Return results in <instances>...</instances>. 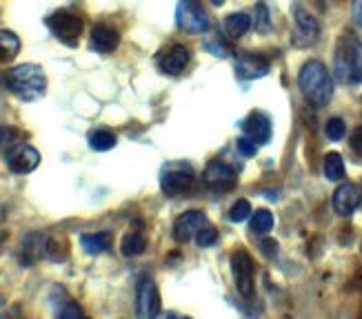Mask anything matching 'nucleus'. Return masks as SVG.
<instances>
[{"instance_id": "nucleus-1", "label": "nucleus", "mask_w": 362, "mask_h": 319, "mask_svg": "<svg viewBox=\"0 0 362 319\" xmlns=\"http://www.w3.org/2000/svg\"><path fill=\"white\" fill-rule=\"evenodd\" d=\"M334 73L342 85L362 83V42L354 34H342L334 52Z\"/></svg>"}, {"instance_id": "nucleus-2", "label": "nucleus", "mask_w": 362, "mask_h": 319, "mask_svg": "<svg viewBox=\"0 0 362 319\" xmlns=\"http://www.w3.org/2000/svg\"><path fill=\"white\" fill-rule=\"evenodd\" d=\"M298 85H300L303 95L313 107H327L334 95L332 73L327 71V67L320 60L305 62L300 76H298Z\"/></svg>"}, {"instance_id": "nucleus-3", "label": "nucleus", "mask_w": 362, "mask_h": 319, "mask_svg": "<svg viewBox=\"0 0 362 319\" xmlns=\"http://www.w3.org/2000/svg\"><path fill=\"white\" fill-rule=\"evenodd\" d=\"M5 87L23 102H34L47 91V78L38 65H18L5 73Z\"/></svg>"}, {"instance_id": "nucleus-4", "label": "nucleus", "mask_w": 362, "mask_h": 319, "mask_svg": "<svg viewBox=\"0 0 362 319\" xmlns=\"http://www.w3.org/2000/svg\"><path fill=\"white\" fill-rule=\"evenodd\" d=\"M194 169L187 162H171L160 173V188L169 198H182L194 186Z\"/></svg>"}, {"instance_id": "nucleus-5", "label": "nucleus", "mask_w": 362, "mask_h": 319, "mask_svg": "<svg viewBox=\"0 0 362 319\" xmlns=\"http://www.w3.org/2000/svg\"><path fill=\"white\" fill-rule=\"evenodd\" d=\"M176 25L185 34H207L209 16L198 0H180L176 7Z\"/></svg>"}, {"instance_id": "nucleus-6", "label": "nucleus", "mask_w": 362, "mask_h": 319, "mask_svg": "<svg viewBox=\"0 0 362 319\" xmlns=\"http://www.w3.org/2000/svg\"><path fill=\"white\" fill-rule=\"evenodd\" d=\"M47 27L52 29V34L69 47H76L78 44V38L83 34V18L81 16H76L67 9H60L56 13H52L49 18H47Z\"/></svg>"}, {"instance_id": "nucleus-7", "label": "nucleus", "mask_w": 362, "mask_h": 319, "mask_svg": "<svg viewBox=\"0 0 362 319\" xmlns=\"http://www.w3.org/2000/svg\"><path fill=\"white\" fill-rule=\"evenodd\" d=\"M231 270H233L235 286H238V293L243 297H254V293H256V284H254L256 262H254V258L243 248L235 251L231 255Z\"/></svg>"}, {"instance_id": "nucleus-8", "label": "nucleus", "mask_w": 362, "mask_h": 319, "mask_svg": "<svg viewBox=\"0 0 362 319\" xmlns=\"http://www.w3.org/2000/svg\"><path fill=\"white\" fill-rule=\"evenodd\" d=\"M160 315V293L151 277L138 282L136 291V317L138 319H156Z\"/></svg>"}, {"instance_id": "nucleus-9", "label": "nucleus", "mask_w": 362, "mask_h": 319, "mask_svg": "<svg viewBox=\"0 0 362 319\" xmlns=\"http://www.w3.org/2000/svg\"><path fill=\"white\" fill-rule=\"evenodd\" d=\"M5 162L9 167L11 173L16 175H25V173H31L38 164H40V153L27 145V142H18V145H13L7 155H5Z\"/></svg>"}, {"instance_id": "nucleus-10", "label": "nucleus", "mask_w": 362, "mask_h": 319, "mask_svg": "<svg viewBox=\"0 0 362 319\" xmlns=\"http://www.w3.org/2000/svg\"><path fill=\"white\" fill-rule=\"evenodd\" d=\"M318 34H320V27H318V20L313 18V16L305 9H296V16H293V36H291V42L298 47V49H307V47L316 44L318 40Z\"/></svg>"}, {"instance_id": "nucleus-11", "label": "nucleus", "mask_w": 362, "mask_h": 319, "mask_svg": "<svg viewBox=\"0 0 362 319\" xmlns=\"http://www.w3.org/2000/svg\"><path fill=\"white\" fill-rule=\"evenodd\" d=\"M202 182L214 193H227V191H233L235 184H238V178H235V171L225 164V162H211L207 169H204Z\"/></svg>"}, {"instance_id": "nucleus-12", "label": "nucleus", "mask_w": 362, "mask_h": 319, "mask_svg": "<svg viewBox=\"0 0 362 319\" xmlns=\"http://www.w3.org/2000/svg\"><path fill=\"white\" fill-rule=\"evenodd\" d=\"M202 227H207V217L202 211H185L174 224V239L178 244H187L200 233Z\"/></svg>"}, {"instance_id": "nucleus-13", "label": "nucleus", "mask_w": 362, "mask_h": 319, "mask_svg": "<svg viewBox=\"0 0 362 319\" xmlns=\"http://www.w3.org/2000/svg\"><path fill=\"white\" fill-rule=\"evenodd\" d=\"M189 58H192V54H189V49L185 44H171V47H167V49H163L158 54L156 62H158V67H160L163 73L176 76L189 65Z\"/></svg>"}, {"instance_id": "nucleus-14", "label": "nucleus", "mask_w": 362, "mask_h": 319, "mask_svg": "<svg viewBox=\"0 0 362 319\" xmlns=\"http://www.w3.org/2000/svg\"><path fill=\"white\" fill-rule=\"evenodd\" d=\"M243 131H245V138H249L251 142H256L258 147H262L272 140V122L264 114H260V111H251L243 122Z\"/></svg>"}, {"instance_id": "nucleus-15", "label": "nucleus", "mask_w": 362, "mask_h": 319, "mask_svg": "<svg viewBox=\"0 0 362 319\" xmlns=\"http://www.w3.org/2000/svg\"><path fill=\"white\" fill-rule=\"evenodd\" d=\"M362 204V191L354 182H344L334 193V209L338 215H351Z\"/></svg>"}, {"instance_id": "nucleus-16", "label": "nucleus", "mask_w": 362, "mask_h": 319, "mask_svg": "<svg viewBox=\"0 0 362 319\" xmlns=\"http://www.w3.org/2000/svg\"><path fill=\"white\" fill-rule=\"evenodd\" d=\"M235 71L243 80H256L269 73V60L258 54H240L235 58Z\"/></svg>"}, {"instance_id": "nucleus-17", "label": "nucleus", "mask_w": 362, "mask_h": 319, "mask_svg": "<svg viewBox=\"0 0 362 319\" xmlns=\"http://www.w3.org/2000/svg\"><path fill=\"white\" fill-rule=\"evenodd\" d=\"M120 42V36L114 27L109 25H96L91 31V49L98 54H112Z\"/></svg>"}, {"instance_id": "nucleus-18", "label": "nucleus", "mask_w": 362, "mask_h": 319, "mask_svg": "<svg viewBox=\"0 0 362 319\" xmlns=\"http://www.w3.org/2000/svg\"><path fill=\"white\" fill-rule=\"evenodd\" d=\"M112 242L114 237L109 231H103V233H89V235H83L81 237V244L83 248L89 253V255H100V253H107L112 248Z\"/></svg>"}, {"instance_id": "nucleus-19", "label": "nucleus", "mask_w": 362, "mask_h": 319, "mask_svg": "<svg viewBox=\"0 0 362 319\" xmlns=\"http://www.w3.org/2000/svg\"><path fill=\"white\" fill-rule=\"evenodd\" d=\"M145 248H147V237H145L143 229L129 231L120 242V251H122V255H127V258H136V255L145 253Z\"/></svg>"}, {"instance_id": "nucleus-20", "label": "nucleus", "mask_w": 362, "mask_h": 319, "mask_svg": "<svg viewBox=\"0 0 362 319\" xmlns=\"http://www.w3.org/2000/svg\"><path fill=\"white\" fill-rule=\"evenodd\" d=\"M45 258H49L54 262H65L69 258V244H67V239L60 237V235H47Z\"/></svg>"}, {"instance_id": "nucleus-21", "label": "nucleus", "mask_w": 362, "mask_h": 319, "mask_svg": "<svg viewBox=\"0 0 362 319\" xmlns=\"http://www.w3.org/2000/svg\"><path fill=\"white\" fill-rule=\"evenodd\" d=\"M251 27V18L247 13H231L225 18V31L231 40H238L243 38Z\"/></svg>"}, {"instance_id": "nucleus-22", "label": "nucleus", "mask_w": 362, "mask_h": 319, "mask_svg": "<svg viewBox=\"0 0 362 319\" xmlns=\"http://www.w3.org/2000/svg\"><path fill=\"white\" fill-rule=\"evenodd\" d=\"M21 52V40L18 36L13 34V31H7V29H0V60L3 62H9L18 56Z\"/></svg>"}, {"instance_id": "nucleus-23", "label": "nucleus", "mask_w": 362, "mask_h": 319, "mask_svg": "<svg viewBox=\"0 0 362 319\" xmlns=\"http://www.w3.org/2000/svg\"><path fill=\"white\" fill-rule=\"evenodd\" d=\"M45 242H47V235H42V233H31L25 239L23 251L27 255V262H36V260L45 258Z\"/></svg>"}, {"instance_id": "nucleus-24", "label": "nucleus", "mask_w": 362, "mask_h": 319, "mask_svg": "<svg viewBox=\"0 0 362 319\" xmlns=\"http://www.w3.org/2000/svg\"><path fill=\"white\" fill-rule=\"evenodd\" d=\"M325 175H327V180H332V182H340L344 178V160L340 153L325 155Z\"/></svg>"}, {"instance_id": "nucleus-25", "label": "nucleus", "mask_w": 362, "mask_h": 319, "mask_svg": "<svg viewBox=\"0 0 362 319\" xmlns=\"http://www.w3.org/2000/svg\"><path fill=\"white\" fill-rule=\"evenodd\" d=\"M272 229H274V215H272V211L260 209V211H256L254 215H251V231H254L256 235H267Z\"/></svg>"}, {"instance_id": "nucleus-26", "label": "nucleus", "mask_w": 362, "mask_h": 319, "mask_svg": "<svg viewBox=\"0 0 362 319\" xmlns=\"http://www.w3.org/2000/svg\"><path fill=\"white\" fill-rule=\"evenodd\" d=\"M116 136L112 133V131H105V129H100V131H93L91 136H89V147L93 149V151H109V149H114L116 147Z\"/></svg>"}, {"instance_id": "nucleus-27", "label": "nucleus", "mask_w": 362, "mask_h": 319, "mask_svg": "<svg viewBox=\"0 0 362 319\" xmlns=\"http://www.w3.org/2000/svg\"><path fill=\"white\" fill-rule=\"evenodd\" d=\"M251 27L256 29V34H267L272 29V18H269V9L264 3H258L254 9V18H251Z\"/></svg>"}, {"instance_id": "nucleus-28", "label": "nucleus", "mask_w": 362, "mask_h": 319, "mask_svg": "<svg viewBox=\"0 0 362 319\" xmlns=\"http://www.w3.org/2000/svg\"><path fill=\"white\" fill-rule=\"evenodd\" d=\"M325 133H327L329 140L338 142V140L344 138V133H347V124H344L342 118H332V120H327V124H325Z\"/></svg>"}, {"instance_id": "nucleus-29", "label": "nucleus", "mask_w": 362, "mask_h": 319, "mask_svg": "<svg viewBox=\"0 0 362 319\" xmlns=\"http://www.w3.org/2000/svg\"><path fill=\"white\" fill-rule=\"evenodd\" d=\"M249 215H251V204H249V200H238L229 209V219L231 222H245V219H249Z\"/></svg>"}, {"instance_id": "nucleus-30", "label": "nucleus", "mask_w": 362, "mask_h": 319, "mask_svg": "<svg viewBox=\"0 0 362 319\" xmlns=\"http://www.w3.org/2000/svg\"><path fill=\"white\" fill-rule=\"evenodd\" d=\"M196 242H198V246L200 248H209V246H214L216 242H218V231L214 229V227H202L200 229V233L196 235Z\"/></svg>"}, {"instance_id": "nucleus-31", "label": "nucleus", "mask_w": 362, "mask_h": 319, "mask_svg": "<svg viewBox=\"0 0 362 319\" xmlns=\"http://www.w3.org/2000/svg\"><path fill=\"white\" fill-rule=\"evenodd\" d=\"M58 319H87V317H85L83 308L71 301V304H67L65 308H62V311L58 313Z\"/></svg>"}, {"instance_id": "nucleus-32", "label": "nucleus", "mask_w": 362, "mask_h": 319, "mask_svg": "<svg viewBox=\"0 0 362 319\" xmlns=\"http://www.w3.org/2000/svg\"><path fill=\"white\" fill-rule=\"evenodd\" d=\"M238 151L245 155V157H254L256 155V151H258V145H256V142H251L249 138H240L238 140Z\"/></svg>"}, {"instance_id": "nucleus-33", "label": "nucleus", "mask_w": 362, "mask_h": 319, "mask_svg": "<svg viewBox=\"0 0 362 319\" xmlns=\"http://www.w3.org/2000/svg\"><path fill=\"white\" fill-rule=\"evenodd\" d=\"M349 147H351L354 155H358V157L362 160V126H360V129H356V131L351 133Z\"/></svg>"}, {"instance_id": "nucleus-34", "label": "nucleus", "mask_w": 362, "mask_h": 319, "mask_svg": "<svg viewBox=\"0 0 362 319\" xmlns=\"http://www.w3.org/2000/svg\"><path fill=\"white\" fill-rule=\"evenodd\" d=\"M260 248H262V253L267 255V258H276V255H278V242H276V239H262Z\"/></svg>"}, {"instance_id": "nucleus-35", "label": "nucleus", "mask_w": 362, "mask_h": 319, "mask_svg": "<svg viewBox=\"0 0 362 319\" xmlns=\"http://www.w3.org/2000/svg\"><path fill=\"white\" fill-rule=\"evenodd\" d=\"M351 18L358 27H362V0H351Z\"/></svg>"}, {"instance_id": "nucleus-36", "label": "nucleus", "mask_w": 362, "mask_h": 319, "mask_svg": "<svg viewBox=\"0 0 362 319\" xmlns=\"http://www.w3.org/2000/svg\"><path fill=\"white\" fill-rule=\"evenodd\" d=\"M9 140H11V129H9V126H3V124H0V147L7 145Z\"/></svg>"}, {"instance_id": "nucleus-37", "label": "nucleus", "mask_w": 362, "mask_h": 319, "mask_svg": "<svg viewBox=\"0 0 362 319\" xmlns=\"http://www.w3.org/2000/svg\"><path fill=\"white\" fill-rule=\"evenodd\" d=\"M223 3H225V0H211V5H214V7H220Z\"/></svg>"}, {"instance_id": "nucleus-38", "label": "nucleus", "mask_w": 362, "mask_h": 319, "mask_svg": "<svg viewBox=\"0 0 362 319\" xmlns=\"http://www.w3.org/2000/svg\"><path fill=\"white\" fill-rule=\"evenodd\" d=\"M167 319H192V317H176V315H169Z\"/></svg>"}]
</instances>
